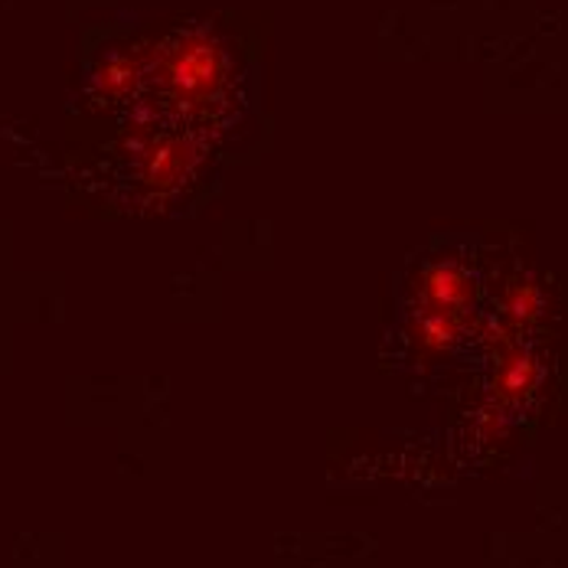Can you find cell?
Listing matches in <instances>:
<instances>
[{
    "mask_svg": "<svg viewBox=\"0 0 568 568\" xmlns=\"http://www.w3.org/2000/svg\"><path fill=\"white\" fill-rule=\"evenodd\" d=\"M425 294H428L432 314H448L445 307H452V304H457L467 294V278L457 268H452V265L432 268L428 278H425Z\"/></svg>",
    "mask_w": 568,
    "mask_h": 568,
    "instance_id": "obj_1",
    "label": "cell"
}]
</instances>
